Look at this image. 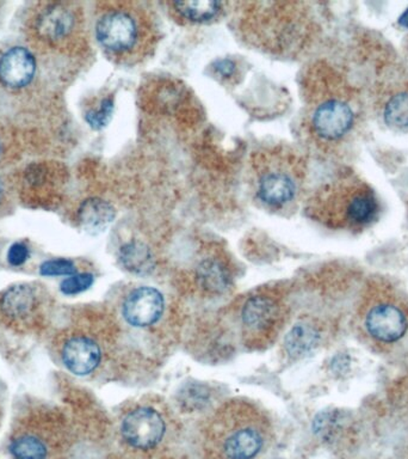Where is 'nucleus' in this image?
Masks as SVG:
<instances>
[{
    "mask_svg": "<svg viewBox=\"0 0 408 459\" xmlns=\"http://www.w3.org/2000/svg\"><path fill=\"white\" fill-rule=\"evenodd\" d=\"M356 325L370 346H394L408 333V298L385 279L370 280L357 305Z\"/></svg>",
    "mask_w": 408,
    "mask_h": 459,
    "instance_id": "nucleus-7",
    "label": "nucleus"
},
{
    "mask_svg": "<svg viewBox=\"0 0 408 459\" xmlns=\"http://www.w3.org/2000/svg\"><path fill=\"white\" fill-rule=\"evenodd\" d=\"M115 110V96L106 92L103 95L93 97L85 107L84 117L89 127L103 129L109 125Z\"/></svg>",
    "mask_w": 408,
    "mask_h": 459,
    "instance_id": "nucleus-22",
    "label": "nucleus"
},
{
    "mask_svg": "<svg viewBox=\"0 0 408 459\" xmlns=\"http://www.w3.org/2000/svg\"><path fill=\"white\" fill-rule=\"evenodd\" d=\"M304 211L325 228L361 233L378 221L381 204L365 179L344 169L308 197Z\"/></svg>",
    "mask_w": 408,
    "mask_h": 459,
    "instance_id": "nucleus-4",
    "label": "nucleus"
},
{
    "mask_svg": "<svg viewBox=\"0 0 408 459\" xmlns=\"http://www.w3.org/2000/svg\"><path fill=\"white\" fill-rule=\"evenodd\" d=\"M322 330L317 322L301 321L286 333L285 350L290 358L299 359L311 353L320 344Z\"/></svg>",
    "mask_w": 408,
    "mask_h": 459,
    "instance_id": "nucleus-20",
    "label": "nucleus"
},
{
    "mask_svg": "<svg viewBox=\"0 0 408 459\" xmlns=\"http://www.w3.org/2000/svg\"><path fill=\"white\" fill-rule=\"evenodd\" d=\"M59 357L73 375L89 376L102 364L103 347L88 330L75 328L61 335Z\"/></svg>",
    "mask_w": 408,
    "mask_h": 459,
    "instance_id": "nucleus-13",
    "label": "nucleus"
},
{
    "mask_svg": "<svg viewBox=\"0 0 408 459\" xmlns=\"http://www.w3.org/2000/svg\"><path fill=\"white\" fill-rule=\"evenodd\" d=\"M48 294L38 285L17 283L0 292V325L30 333L45 325Z\"/></svg>",
    "mask_w": 408,
    "mask_h": 459,
    "instance_id": "nucleus-10",
    "label": "nucleus"
},
{
    "mask_svg": "<svg viewBox=\"0 0 408 459\" xmlns=\"http://www.w3.org/2000/svg\"><path fill=\"white\" fill-rule=\"evenodd\" d=\"M24 32L29 46L41 56L81 59L89 54V32L81 4H35L28 13Z\"/></svg>",
    "mask_w": 408,
    "mask_h": 459,
    "instance_id": "nucleus-6",
    "label": "nucleus"
},
{
    "mask_svg": "<svg viewBox=\"0 0 408 459\" xmlns=\"http://www.w3.org/2000/svg\"><path fill=\"white\" fill-rule=\"evenodd\" d=\"M122 441L135 451H152L165 439L167 421L160 408L149 402H141L129 408L120 421Z\"/></svg>",
    "mask_w": 408,
    "mask_h": 459,
    "instance_id": "nucleus-11",
    "label": "nucleus"
},
{
    "mask_svg": "<svg viewBox=\"0 0 408 459\" xmlns=\"http://www.w3.org/2000/svg\"><path fill=\"white\" fill-rule=\"evenodd\" d=\"M171 16L178 23L200 25L213 23L228 11V3L210 2H170L167 3Z\"/></svg>",
    "mask_w": 408,
    "mask_h": 459,
    "instance_id": "nucleus-18",
    "label": "nucleus"
},
{
    "mask_svg": "<svg viewBox=\"0 0 408 459\" xmlns=\"http://www.w3.org/2000/svg\"><path fill=\"white\" fill-rule=\"evenodd\" d=\"M118 261L125 271L139 276L152 274L157 267L153 250L140 239L124 243L118 250Z\"/></svg>",
    "mask_w": 408,
    "mask_h": 459,
    "instance_id": "nucleus-21",
    "label": "nucleus"
},
{
    "mask_svg": "<svg viewBox=\"0 0 408 459\" xmlns=\"http://www.w3.org/2000/svg\"><path fill=\"white\" fill-rule=\"evenodd\" d=\"M93 282H95V276L91 273H77L61 282L60 290L64 296H75L89 290Z\"/></svg>",
    "mask_w": 408,
    "mask_h": 459,
    "instance_id": "nucleus-23",
    "label": "nucleus"
},
{
    "mask_svg": "<svg viewBox=\"0 0 408 459\" xmlns=\"http://www.w3.org/2000/svg\"><path fill=\"white\" fill-rule=\"evenodd\" d=\"M303 127L310 145L325 156H339L360 136L365 122L363 93L331 65L308 74Z\"/></svg>",
    "mask_w": 408,
    "mask_h": 459,
    "instance_id": "nucleus-1",
    "label": "nucleus"
},
{
    "mask_svg": "<svg viewBox=\"0 0 408 459\" xmlns=\"http://www.w3.org/2000/svg\"><path fill=\"white\" fill-rule=\"evenodd\" d=\"M39 273L43 276H60L77 274V267L72 260L67 258H54V260L46 261L39 267Z\"/></svg>",
    "mask_w": 408,
    "mask_h": 459,
    "instance_id": "nucleus-25",
    "label": "nucleus"
},
{
    "mask_svg": "<svg viewBox=\"0 0 408 459\" xmlns=\"http://www.w3.org/2000/svg\"><path fill=\"white\" fill-rule=\"evenodd\" d=\"M213 72L215 77L220 79L222 82H229V84H235L240 78L239 64L236 63V60L229 59V57L214 61Z\"/></svg>",
    "mask_w": 408,
    "mask_h": 459,
    "instance_id": "nucleus-24",
    "label": "nucleus"
},
{
    "mask_svg": "<svg viewBox=\"0 0 408 459\" xmlns=\"http://www.w3.org/2000/svg\"><path fill=\"white\" fill-rule=\"evenodd\" d=\"M165 299L159 290L150 286L136 287L124 298L122 316L134 328H149L163 317Z\"/></svg>",
    "mask_w": 408,
    "mask_h": 459,
    "instance_id": "nucleus-15",
    "label": "nucleus"
},
{
    "mask_svg": "<svg viewBox=\"0 0 408 459\" xmlns=\"http://www.w3.org/2000/svg\"><path fill=\"white\" fill-rule=\"evenodd\" d=\"M254 200L272 213H289L303 199L308 164L299 151L285 143L263 146L251 154Z\"/></svg>",
    "mask_w": 408,
    "mask_h": 459,
    "instance_id": "nucleus-5",
    "label": "nucleus"
},
{
    "mask_svg": "<svg viewBox=\"0 0 408 459\" xmlns=\"http://www.w3.org/2000/svg\"><path fill=\"white\" fill-rule=\"evenodd\" d=\"M67 172L63 165L55 161H39L29 165L21 172L20 195L25 204L41 207L55 203L59 199Z\"/></svg>",
    "mask_w": 408,
    "mask_h": 459,
    "instance_id": "nucleus-12",
    "label": "nucleus"
},
{
    "mask_svg": "<svg viewBox=\"0 0 408 459\" xmlns=\"http://www.w3.org/2000/svg\"><path fill=\"white\" fill-rule=\"evenodd\" d=\"M9 201V190L6 189L5 182L0 178V211L4 210Z\"/></svg>",
    "mask_w": 408,
    "mask_h": 459,
    "instance_id": "nucleus-28",
    "label": "nucleus"
},
{
    "mask_svg": "<svg viewBox=\"0 0 408 459\" xmlns=\"http://www.w3.org/2000/svg\"><path fill=\"white\" fill-rule=\"evenodd\" d=\"M272 432L267 411L245 398H232L203 423L200 441L207 459H258Z\"/></svg>",
    "mask_w": 408,
    "mask_h": 459,
    "instance_id": "nucleus-2",
    "label": "nucleus"
},
{
    "mask_svg": "<svg viewBox=\"0 0 408 459\" xmlns=\"http://www.w3.org/2000/svg\"><path fill=\"white\" fill-rule=\"evenodd\" d=\"M45 409H38V420L30 416V420H24L21 429L16 430L11 439L10 452L13 459H47L49 455L48 440L42 430L52 412Z\"/></svg>",
    "mask_w": 408,
    "mask_h": 459,
    "instance_id": "nucleus-17",
    "label": "nucleus"
},
{
    "mask_svg": "<svg viewBox=\"0 0 408 459\" xmlns=\"http://www.w3.org/2000/svg\"><path fill=\"white\" fill-rule=\"evenodd\" d=\"M288 318V307L275 290H256L243 299L239 310L243 346L263 350L274 343Z\"/></svg>",
    "mask_w": 408,
    "mask_h": 459,
    "instance_id": "nucleus-9",
    "label": "nucleus"
},
{
    "mask_svg": "<svg viewBox=\"0 0 408 459\" xmlns=\"http://www.w3.org/2000/svg\"><path fill=\"white\" fill-rule=\"evenodd\" d=\"M399 24L401 25V27L408 29V9L404 11L403 16L399 18Z\"/></svg>",
    "mask_w": 408,
    "mask_h": 459,
    "instance_id": "nucleus-29",
    "label": "nucleus"
},
{
    "mask_svg": "<svg viewBox=\"0 0 408 459\" xmlns=\"http://www.w3.org/2000/svg\"><path fill=\"white\" fill-rule=\"evenodd\" d=\"M29 255H30V251H29L27 244L17 242L10 247L9 253H7V261L13 267H18L28 260Z\"/></svg>",
    "mask_w": 408,
    "mask_h": 459,
    "instance_id": "nucleus-26",
    "label": "nucleus"
},
{
    "mask_svg": "<svg viewBox=\"0 0 408 459\" xmlns=\"http://www.w3.org/2000/svg\"><path fill=\"white\" fill-rule=\"evenodd\" d=\"M38 74V61L31 49L11 47L0 56V86L6 91H24Z\"/></svg>",
    "mask_w": 408,
    "mask_h": 459,
    "instance_id": "nucleus-14",
    "label": "nucleus"
},
{
    "mask_svg": "<svg viewBox=\"0 0 408 459\" xmlns=\"http://www.w3.org/2000/svg\"><path fill=\"white\" fill-rule=\"evenodd\" d=\"M95 35L107 59L121 66L142 64L161 39L156 14L136 2L99 3Z\"/></svg>",
    "mask_w": 408,
    "mask_h": 459,
    "instance_id": "nucleus-3",
    "label": "nucleus"
},
{
    "mask_svg": "<svg viewBox=\"0 0 408 459\" xmlns=\"http://www.w3.org/2000/svg\"><path fill=\"white\" fill-rule=\"evenodd\" d=\"M115 218H116V210L113 204L99 197H89L82 201L75 213V221L79 228L89 235H98L106 231Z\"/></svg>",
    "mask_w": 408,
    "mask_h": 459,
    "instance_id": "nucleus-19",
    "label": "nucleus"
},
{
    "mask_svg": "<svg viewBox=\"0 0 408 459\" xmlns=\"http://www.w3.org/2000/svg\"><path fill=\"white\" fill-rule=\"evenodd\" d=\"M13 142V135L7 131L4 125H0V163L9 156V143Z\"/></svg>",
    "mask_w": 408,
    "mask_h": 459,
    "instance_id": "nucleus-27",
    "label": "nucleus"
},
{
    "mask_svg": "<svg viewBox=\"0 0 408 459\" xmlns=\"http://www.w3.org/2000/svg\"><path fill=\"white\" fill-rule=\"evenodd\" d=\"M404 52H406V56L408 57V36L406 38V41H404Z\"/></svg>",
    "mask_w": 408,
    "mask_h": 459,
    "instance_id": "nucleus-30",
    "label": "nucleus"
},
{
    "mask_svg": "<svg viewBox=\"0 0 408 459\" xmlns=\"http://www.w3.org/2000/svg\"><path fill=\"white\" fill-rule=\"evenodd\" d=\"M193 279L197 287L207 296H222L234 281L233 267L228 257L221 251H208L196 262Z\"/></svg>",
    "mask_w": 408,
    "mask_h": 459,
    "instance_id": "nucleus-16",
    "label": "nucleus"
},
{
    "mask_svg": "<svg viewBox=\"0 0 408 459\" xmlns=\"http://www.w3.org/2000/svg\"><path fill=\"white\" fill-rule=\"evenodd\" d=\"M370 86V106L376 117L393 131H408V67L383 54Z\"/></svg>",
    "mask_w": 408,
    "mask_h": 459,
    "instance_id": "nucleus-8",
    "label": "nucleus"
}]
</instances>
